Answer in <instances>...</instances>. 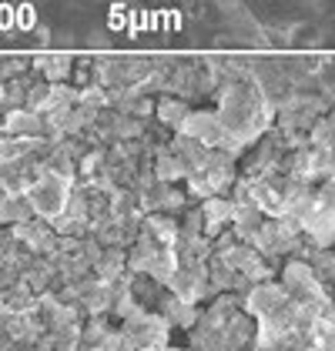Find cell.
<instances>
[{
  "mask_svg": "<svg viewBox=\"0 0 335 351\" xmlns=\"http://www.w3.org/2000/svg\"><path fill=\"white\" fill-rule=\"evenodd\" d=\"M315 37H319V30L308 27V24H299V27H292V34H288L292 44H312Z\"/></svg>",
  "mask_w": 335,
  "mask_h": 351,
  "instance_id": "obj_2",
  "label": "cell"
},
{
  "mask_svg": "<svg viewBox=\"0 0 335 351\" xmlns=\"http://www.w3.org/2000/svg\"><path fill=\"white\" fill-rule=\"evenodd\" d=\"M64 181H57L54 174H44L37 184H34V191H30V197H41L44 194V201H37L34 208L37 211H44V215H54V211H60V204H64Z\"/></svg>",
  "mask_w": 335,
  "mask_h": 351,
  "instance_id": "obj_1",
  "label": "cell"
}]
</instances>
